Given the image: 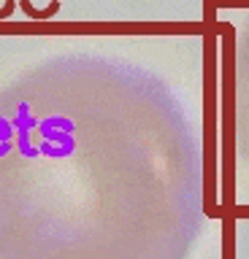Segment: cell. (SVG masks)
Returning a JSON list of instances; mask_svg holds the SVG:
<instances>
[{"label":"cell","instance_id":"obj_5","mask_svg":"<svg viewBox=\"0 0 249 259\" xmlns=\"http://www.w3.org/2000/svg\"><path fill=\"white\" fill-rule=\"evenodd\" d=\"M14 8H17V3H14V0H9V3H6L3 8H0V19H6V16H9Z\"/></svg>","mask_w":249,"mask_h":259},{"label":"cell","instance_id":"obj_2","mask_svg":"<svg viewBox=\"0 0 249 259\" xmlns=\"http://www.w3.org/2000/svg\"><path fill=\"white\" fill-rule=\"evenodd\" d=\"M41 135L46 138V141H57V151L62 154V157H68L70 151H74V138H70V133H57V130H49L41 124Z\"/></svg>","mask_w":249,"mask_h":259},{"label":"cell","instance_id":"obj_3","mask_svg":"<svg viewBox=\"0 0 249 259\" xmlns=\"http://www.w3.org/2000/svg\"><path fill=\"white\" fill-rule=\"evenodd\" d=\"M19 8L30 16V19H49V16H54V14L60 11V3H52L49 8L38 11V8H33V3H30V0H19Z\"/></svg>","mask_w":249,"mask_h":259},{"label":"cell","instance_id":"obj_4","mask_svg":"<svg viewBox=\"0 0 249 259\" xmlns=\"http://www.w3.org/2000/svg\"><path fill=\"white\" fill-rule=\"evenodd\" d=\"M9 138H11V124L6 119H0V157H6V154L11 151Z\"/></svg>","mask_w":249,"mask_h":259},{"label":"cell","instance_id":"obj_1","mask_svg":"<svg viewBox=\"0 0 249 259\" xmlns=\"http://www.w3.org/2000/svg\"><path fill=\"white\" fill-rule=\"evenodd\" d=\"M38 121L30 116V105L27 103H22L19 105V113H17V119H14V127L19 130V151L25 154V157H38V149H33L27 141V135H30V127H35Z\"/></svg>","mask_w":249,"mask_h":259}]
</instances>
